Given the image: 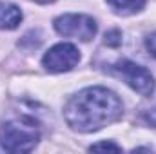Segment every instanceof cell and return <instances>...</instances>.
<instances>
[{"label": "cell", "mask_w": 156, "mask_h": 154, "mask_svg": "<svg viewBox=\"0 0 156 154\" xmlns=\"http://www.w3.org/2000/svg\"><path fill=\"white\" fill-rule=\"evenodd\" d=\"M22 11L18 5L11 2H0V29L4 31H13L22 24Z\"/></svg>", "instance_id": "cell-6"}, {"label": "cell", "mask_w": 156, "mask_h": 154, "mask_svg": "<svg viewBox=\"0 0 156 154\" xmlns=\"http://www.w3.org/2000/svg\"><path fill=\"white\" fill-rule=\"evenodd\" d=\"M104 151H113V152H122V147L115 142H98L89 147V152H104Z\"/></svg>", "instance_id": "cell-8"}, {"label": "cell", "mask_w": 156, "mask_h": 154, "mask_svg": "<svg viewBox=\"0 0 156 154\" xmlns=\"http://www.w3.org/2000/svg\"><path fill=\"white\" fill-rule=\"evenodd\" d=\"M82 60V54L75 44L69 42H60L49 47L44 56H42V65L47 73L60 75V73H69L76 67Z\"/></svg>", "instance_id": "cell-5"}, {"label": "cell", "mask_w": 156, "mask_h": 154, "mask_svg": "<svg viewBox=\"0 0 156 154\" xmlns=\"http://www.w3.org/2000/svg\"><path fill=\"white\" fill-rule=\"evenodd\" d=\"M111 73L122 78L134 93L142 96H151L154 93L156 82L151 71L133 60H118L116 64L111 65Z\"/></svg>", "instance_id": "cell-4"}, {"label": "cell", "mask_w": 156, "mask_h": 154, "mask_svg": "<svg viewBox=\"0 0 156 154\" xmlns=\"http://www.w3.org/2000/svg\"><path fill=\"white\" fill-rule=\"evenodd\" d=\"M144 120H145L149 125L156 127V107H154V109H149L147 113H144Z\"/></svg>", "instance_id": "cell-11"}, {"label": "cell", "mask_w": 156, "mask_h": 154, "mask_svg": "<svg viewBox=\"0 0 156 154\" xmlns=\"http://www.w3.org/2000/svg\"><path fill=\"white\" fill-rule=\"evenodd\" d=\"M123 116V103L115 91L93 85L75 93L64 105V120L71 131L91 134L116 123Z\"/></svg>", "instance_id": "cell-1"}, {"label": "cell", "mask_w": 156, "mask_h": 154, "mask_svg": "<svg viewBox=\"0 0 156 154\" xmlns=\"http://www.w3.org/2000/svg\"><path fill=\"white\" fill-rule=\"evenodd\" d=\"M33 2H37V4H53L55 0H33Z\"/></svg>", "instance_id": "cell-12"}, {"label": "cell", "mask_w": 156, "mask_h": 154, "mask_svg": "<svg viewBox=\"0 0 156 154\" xmlns=\"http://www.w3.org/2000/svg\"><path fill=\"white\" fill-rule=\"evenodd\" d=\"M105 44H109V45H113V47L120 45V44H122V33H120L118 29H113V31L105 33Z\"/></svg>", "instance_id": "cell-9"}, {"label": "cell", "mask_w": 156, "mask_h": 154, "mask_svg": "<svg viewBox=\"0 0 156 154\" xmlns=\"http://www.w3.org/2000/svg\"><path fill=\"white\" fill-rule=\"evenodd\" d=\"M145 49L151 53V56L156 58V33H151L145 37Z\"/></svg>", "instance_id": "cell-10"}, {"label": "cell", "mask_w": 156, "mask_h": 154, "mask_svg": "<svg viewBox=\"0 0 156 154\" xmlns=\"http://www.w3.org/2000/svg\"><path fill=\"white\" fill-rule=\"evenodd\" d=\"M53 27L60 37L80 42H91L98 33L96 20L83 13H64L53 20Z\"/></svg>", "instance_id": "cell-3"}, {"label": "cell", "mask_w": 156, "mask_h": 154, "mask_svg": "<svg viewBox=\"0 0 156 154\" xmlns=\"http://www.w3.org/2000/svg\"><path fill=\"white\" fill-rule=\"evenodd\" d=\"M107 5L120 16H131L144 11L147 0H105Z\"/></svg>", "instance_id": "cell-7"}, {"label": "cell", "mask_w": 156, "mask_h": 154, "mask_svg": "<svg viewBox=\"0 0 156 154\" xmlns=\"http://www.w3.org/2000/svg\"><path fill=\"white\" fill-rule=\"evenodd\" d=\"M42 138L40 123L27 114H18L0 125V147L5 152H31Z\"/></svg>", "instance_id": "cell-2"}]
</instances>
